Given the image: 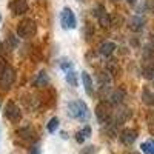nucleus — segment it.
Instances as JSON below:
<instances>
[{
  "label": "nucleus",
  "mask_w": 154,
  "mask_h": 154,
  "mask_svg": "<svg viewBox=\"0 0 154 154\" xmlns=\"http://www.w3.org/2000/svg\"><path fill=\"white\" fill-rule=\"evenodd\" d=\"M66 109H68V116L71 119H75L79 122H86L88 117H89V108L88 105L85 103L83 100L77 99V100H72L66 105Z\"/></svg>",
  "instance_id": "1"
},
{
  "label": "nucleus",
  "mask_w": 154,
  "mask_h": 154,
  "mask_svg": "<svg viewBox=\"0 0 154 154\" xmlns=\"http://www.w3.org/2000/svg\"><path fill=\"white\" fill-rule=\"evenodd\" d=\"M60 25L63 29H75L77 28V19L75 14L69 6H65L60 12Z\"/></svg>",
  "instance_id": "3"
},
{
  "label": "nucleus",
  "mask_w": 154,
  "mask_h": 154,
  "mask_svg": "<svg viewBox=\"0 0 154 154\" xmlns=\"http://www.w3.org/2000/svg\"><path fill=\"white\" fill-rule=\"evenodd\" d=\"M59 123H60L59 117H51V119H49V122H48V125H46V130H48V133L54 134V133L57 131V128H59Z\"/></svg>",
  "instance_id": "19"
},
{
  "label": "nucleus",
  "mask_w": 154,
  "mask_h": 154,
  "mask_svg": "<svg viewBox=\"0 0 154 154\" xmlns=\"http://www.w3.org/2000/svg\"><path fill=\"white\" fill-rule=\"evenodd\" d=\"M116 43L111 42V40H105V42H102L99 45V54L100 56H103V57H109L114 51H116Z\"/></svg>",
  "instance_id": "9"
},
{
  "label": "nucleus",
  "mask_w": 154,
  "mask_h": 154,
  "mask_svg": "<svg viewBox=\"0 0 154 154\" xmlns=\"http://www.w3.org/2000/svg\"><path fill=\"white\" fill-rule=\"evenodd\" d=\"M0 23H2V14H0Z\"/></svg>",
  "instance_id": "28"
},
{
  "label": "nucleus",
  "mask_w": 154,
  "mask_h": 154,
  "mask_svg": "<svg viewBox=\"0 0 154 154\" xmlns=\"http://www.w3.org/2000/svg\"><path fill=\"white\" fill-rule=\"evenodd\" d=\"M37 26H35V22L32 19H23L19 25H17V35L22 38H29L35 34Z\"/></svg>",
  "instance_id": "2"
},
{
  "label": "nucleus",
  "mask_w": 154,
  "mask_h": 154,
  "mask_svg": "<svg viewBox=\"0 0 154 154\" xmlns=\"http://www.w3.org/2000/svg\"><path fill=\"white\" fill-rule=\"evenodd\" d=\"M112 2H117V0H112Z\"/></svg>",
  "instance_id": "29"
},
{
  "label": "nucleus",
  "mask_w": 154,
  "mask_h": 154,
  "mask_svg": "<svg viewBox=\"0 0 154 154\" xmlns=\"http://www.w3.org/2000/svg\"><path fill=\"white\" fill-rule=\"evenodd\" d=\"M140 151L143 154H154V139H149L146 142L140 143Z\"/></svg>",
  "instance_id": "17"
},
{
  "label": "nucleus",
  "mask_w": 154,
  "mask_h": 154,
  "mask_svg": "<svg viewBox=\"0 0 154 154\" xmlns=\"http://www.w3.org/2000/svg\"><path fill=\"white\" fill-rule=\"evenodd\" d=\"M48 83H49V75H48V72H46L45 69L38 71V72L35 74V77H34V80H32V85L37 86V88L46 86Z\"/></svg>",
  "instance_id": "11"
},
{
  "label": "nucleus",
  "mask_w": 154,
  "mask_h": 154,
  "mask_svg": "<svg viewBox=\"0 0 154 154\" xmlns=\"http://www.w3.org/2000/svg\"><path fill=\"white\" fill-rule=\"evenodd\" d=\"M145 25V19L142 16H134L130 19V22H128V28L133 29V31H140L143 28Z\"/></svg>",
  "instance_id": "13"
},
{
  "label": "nucleus",
  "mask_w": 154,
  "mask_h": 154,
  "mask_svg": "<svg viewBox=\"0 0 154 154\" xmlns=\"http://www.w3.org/2000/svg\"><path fill=\"white\" fill-rule=\"evenodd\" d=\"M9 9L14 16H22L25 12H28V2L26 0H11Z\"/></svg>",
  "instance_id": "7"
},
{
  "label": "nucleus",
  "mask_w": 154,
  "mask_h": 154,
  "mask_svg": "<svg viewBox=\"0 0 154 154\" xmlns=\"http://www.w3.org/2000/svg\"><path fill=\"white\" fill-rule=\"evenodd\" d=\"M125 96H126V93L123 91L122 88H117V89H114V91L109 94V103L111 105H120L122 102H123V99H125Z\"/></svg>",
  "instance_id": "12"
},
{
  "label": "nucleus",
  "mask_w": 154,
  "mask_h": 154,
  "mask_svg": "<svg viewBox=\"0 0 154 154\" xmlns=\"http://www.w3.org/2000/svg\"><path fill=\"white\" fill-rule=\"evenodd\" d=\"M85 139H86V137L83 136L82 131H77V133H75V140H77L79 143H83V142H85Z\"/></svg>",
  "instance_id": "24"
},
{
  "label": "nucleus",
  "mask_w": 154,
  "mask_h": 154,
  "mask_svg": "<svg viewBox=\"0 0 154 154\" xmlns=\"http://www.w3.org/2000/svg\"><path fill=\"white\" fill-rule=\"evenodd\" d=\"M59 68L65 72V74L74 71V65H72V62H71L69 59H60V60H59Z\"/></svg>",
  "instance_id": "16"
},
{
  "label": "nucleus",
  "mask_w": 154,
  "mask_h": 154,
  "mask_svg": "<svg viewBox=\"0 0 154 154\" xmlns=\"http://www.w3.org/2000/svg\"><path fill=\"white\" fill-rule=\"evenodd\" d=\"M142 102L148 106H154V91H151L149 88H145L142 91Z\"/></svg>",
  "instance_id": "15"
},
{
  "label": "nucleus",
  "mask_w": 154,
  "mask_h": 154,
  "mask_svg": "<svg viewBox=\"0 0 154 154\" xmlns=\"http://www.w3.org/2000/svg\"><path fill=\"white\" fill-rule=\"evenodd\" d=\"M29 154H40V151H38V148L35 146V148H34V149H32V151H31Z\"/></svg>",
  "instance_id": "26"
},
{
  "label": "nucleus",
  "mask_w": 154,
  "mask_h": 154,
  "mask_svg": "<svg viewBox=\"0 0 154 154\" xmlns=\"http://www.w3.org/2000/svg\"><path fill=\"white\" fill-rule=\"evenodd\" d=\"M80 131H82V133H83V136L88 139L89 136H91V126H89V125H86V126H83V128H82Z\"/></svg>",
  "instance_id": "23"
},
{
  "label": "nucleus",
  "mask_w": 154,
  "mask_h": 154,
  "mask_svg": "<svg viewBox=\"0 0 154 154\" xmlns=\"http://www.w3.org/2000/svg\"><path fill=\"white\" fill-rule=\"evenodd\" d=\"M97 149H96V146H86L83 151H82V154H94Z\"/></svg>",
  "instance_id": "25"
},
{
  "label": "nucleus",
  "mask_w": 154,
  "mask_h": 154,
  "mask_svg": "<svg viewBox=\"0 0 154 154\" xmlns=\"http://www.w3.org/2000/svg\"><path fill=\"white\" fill-rule=\"evenodd\" d=\"M126 2H128V3H136L137 0H126Z\"/></svg>",
  "instance_id": "27"
},
{
  "label": "nucleus",
  "mask_w": 154,
  "mask_h": 154,
  "mask_svg": "<svg viewBox=\"0 0 154 154\" xmlns=\"http://www.w3.org/2000/svg\"><path fill=\"white\" fill-rule=\"evenodd\" d=\"M137 139V131L133 130V128H125V130L120 133V142L126 146H130L136 142Z\"/></svg>",
  "instance_id": "8"
},
{
  "label": "nucleus",
  "mask_w": 154,
  "mask_h": 154,
  "mask_svg": "<svg viewBox=\"0 0 154 154\" xmlns=\"http://www.w3.org/2000/svg\"><path fill=\"white\" fill-rule=\"evenodd\" d=\"M97 19H99L100 25H102V26H103V28H108L109 25H111V17H109V14H108L106 11H105V12H102V14H100V16H99Z\"/></svg>",
  "instance_id": "20"
},
{
  "label": "nucleus",
  "mask_w": 154,
  "mask_h": 154,
  "mask_svg": "<svg viewBox=\"0 0 154 154\" xmlns=\"http://www.w3.org/2000/svg\"><path fill=\"white\" fill-rule=\"evenodd\" d=\"M82 83L85 88V93L88 96H93L94 94V83H93V79H91V75H89L88 71H82Z\"/></svg>",
  "instance_id": "10"
},
{
  "label": "nucleus",
  "mask_w": 154,
  "mask_h": 154,
  "mask_svg": "<svg viewBox=\"0 0 154 154\" xmlns=\"http://www.w3.org/2000/svg\"><path fill=\"white\" fill-rule=\"evenodd\" d=\"M142 72L145 79H154V65H145Z\"/></svg>",
  "instance_id": "22"
},
{
  "label": "nucleus",
  "mask_w": 154,
  "mask_h": 154,
  "mask_svg": "<svg viewBox=\"0 0 154 154\" xmlns=\"http://www.w3.org/2000/svg\"><path fill=\"white\" fill-rule=\"evenodd\" d=\"M5 45H8L9 48H17L19 46V35L17 34H12V32H9L8 34V37H6V40H5Z\"/></svg>",
  "instance_id": "18"
},
{
  "label": "nucleus",
  "mask_w": 154,
  "mask_h": 154,
  "mask_svg": "<svg viewBox=\"0 0 154 154\" xmlns=\"http://www.w3.org/2000/svg\"><path fill=\"white\" fill-rule=\"evenodd\" d=\"M96 117L100 123H105L108 125L109 120H111V111H109V106L105 103V102H100V103L96 106Z\"/></svg>",
  "instance_id": "6"
},
{
  "label": "nucleus",
  "mask_w": 154,
  "mask_h": 154,
  "mask_svg": "<svg viewBox=\"0 0 154 154\" xmlns=\"http://www.w3.org/2000/svg\"><path fill=\"white\" fill-rule=\"evenodd\" d=\"M16 134H17V137H20V139L32 140V137H34V130H32L31 126H22V128H19V130L16 131Z\"/></svg>",
  "instance_id": "14"
},
{
  "label": "nucleus",
  "mask_w": 154,
  "mask_h": 154,
  "mask_svg": "<svg viewBox=\"0 0 154 154\" xmlns=\"http://www.w3.org/2000/svg\"><path fill=\"white\" fill-rule=\"evenodd\" d=\"M65 80L68 82V85H71V86H77V72L75 71H71V72H68V74H65Z\"/></svg>",
  "instance_id": "21"
},
{
  "label": "nucleus",
  "mask_w": 154,
  "mask_h": 154,
  "mask_svg": "<svg viewBox=\"0 0 154 154\" xmlns=\"http://www.w3.org/2000/svg\"><path fill=\"white\" fill-rule=\"evenodd\" d=\"M16 80V71L12 69L9 65H6L2 72H0V88L2 89H9L11 85Z\"/></svg>",
  "instance_id": "4"
},
{
  "label": "nucleus",
  "mask_w": 154,
  "mask_h": 154,
  "mask_svg": "<svg viewBox=\"0 0 154 154\" xmlns=\"http://www.w3.org/2000/svg\"><path fill=\"white\" fill-rule=\"evenodd\" d=\"M3 114H5V117L8 120H11L12 123H19L20 119H22V111H20V108L14 103V102H8V103L5 105Z\"/></svg>",
  "instance_id": "5"
}]
</instances>
